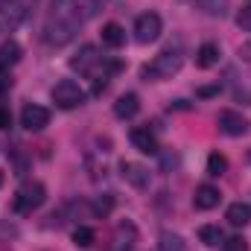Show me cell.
<instances>
[{
  "label": "cell",
  "instance_id": "6da1fadb",
  "mask_svg": "<svg viewBox=\"0 0 251 251\" xmlns=\"http://www.w3.org/2000/svg\"><path fill=\"white\" fill-rule=\"evenodd\" d=\"M181 64H184V56L178 53V50H164L161 56H155L152 62L146 64L143 70H140V76L149 82H164V79H173L178 70H181Z\"/></svg>",
  "mask_w": 251,
  "mask_h": 251
},
{
  "label": "cell",
  "instance_id": "7a4b0ae2",
  "mask_svg": "<svg viewBox=\"0 0 251 251\" xmlns=\"http://www.w3.org/2000/svg\"><path fill=\"white\" fill-rule=\"evenodd\" d=\"M44 201H47V187L41 181H26V184H21V190L15 193V210L24 213V216L32 213V210H38Z\"/></svg>",
  "mask_w": 251,
  "mask_h": 251
},
{
  "label": "cell",
  "instance_id": "3957f363",
  "mask_svg": "<svg viewBox=\"0 0 251 251\" xmlns=\"http://www.w3.org/2000/svg\"><path fill=\"white\" fill-rule=\"evenodd\" d=\"M88 100V94L79 88V82H73V79H62L56 88H53V102L64 108V111H70V108H79L82 102Z\"/></svg>",
  "mask_w": 251,
  "mask_h": 251
},
{
  "label": "cell",
  "instance_id": "277c9868",
  "mask_svg": "<svg viewBox=\"0 0 251 251\" xmlns=\"http://www.w3.org/2000/svg\"><path fill=\"white\" fill-rule=\"evenodd\" d=\"M161 29H164V21L158 12H143L137 21H134V41L137 44H152L161 38Z\"/></svg>",
  "mask_w": 251,
  "mask_h": 251
},
{
  "label": "cell",
  "instance_id": "5b68a950",
  "mask_svg": "<svg viewBox=\"0 0 251 251\" xmlns=\"http://www.w3.org/2000/svg\"><path fill=\"white\" fill-rule=\"evenodd\" d=\"M79 32V26L76 24H64V21H47V26H44V41L47 44H53V47H64L67 41H73V35Z\"/></svg>",
  "mask_w": 251,
  "mask_h": 251
},
{
  "label": "cell",
  "instance_id": "8992f818",
  "mask_svg": "<svg viewBox=\"0 0 251 251\" xmlns=\"http://www.w3.org/2000/svg\"><path fill=\"white\" fill-rule=\"evenodd\" d=\"M53 9H50V18L53 21H64V24H76V26H82V3L79 0H53L50 3Z\"/></svg>",
  "mask_w": 251,
  "mask_h": 251
},
{
  "label": "cell",
  "instance_id": "52a82bcc",
  "mask_svg": "<svg viewBox=\"0 0 251 251\" xmlns=\"http://www.w3.org/2000/svg\"><path fill=\"white\" fill-rule=\"evenodd\" d=\"M21 126H24L26 131H41V128L50 126V111H47L44 105L29 102V105H24V111H21Z\"/></svg>",
  "mask_w": 251,
  "mask_h": 251
},
{
  "label": "cell",
  "instance_id": "ba28073f",
  "mask_svg": "<svg viewBox=\"0 0 251 251\" xmlns=\"http://www.w3.org/2000/svg\"><path fill=\"white\" fill-rule=\"evenodd\" d=\"M26 15H29V3H24V0L6 3V6H0V26H6V29H18V26L26 21Z\"/></svg>",
  "mask_w": 251,
  "mask_h": 251
},
{
  "label": "cell",
  "instance_id": "9c48e42d",
  "mask_svg": "<svg viewBox=\"0 0 251 251\" xmlns=\"http://www.w3.org/2000/svg\"><path fill=\"white\" fill-rule=\"evenodd\" d=\"M216 123H219V128H222L228 137H243V134L249 131V120H246L240 111H219Z\"/></svg>",
  "mask_w": 251,
  "mask_h": 251
},
{
  "label": "cell",
  "instance_id": "30bf717a",
  "mask_svg": "<svg viewBox=\"0 0 251 251\" xmlns=\"http://www.w3.org/2000/svg\"><path fill=\"white\" fill-rule=\"evenodd\" d=\"M102 62H105V59L97 53V47L85 44V47L70 59V67H73V70H79V73H94V67H97V64H102Z\"/></svg>",
  "mask_w": 251,
  "mask_h": 251
},
{
  "label": "cell",
  "instance_id": "8fae6325",
  "mask_svg": "<svg viewBox=\"0 0 251 251\" xmlns=\"http://www.w3.org/2000/svg\"><path fill=\"white\" fill-rule=\"evenodd\" d=\"M120 173H123V178L131 184V187H137V190H146V187H149V170H146L143 164L123 161V164H120Z\"/></svg>",
  "mask_w": 251,
  "mask_h": 251
},
{
  "label": "cell",
  "instance_id": "7c38bea8",
  "mask_svg": "<svg viewBox=\"0 0 251 251\" xmlns=\"http://www.w3.org/2000/svg\"><path fill=\"white\" fill-rule=\"evenodd\" d=\"M219 201H222L219 187H213V184H199V187H196V196H193L196 210H213Z\"/></svg>",
  "mask_w": 251,
  "mask_h": 251
},
{
  "label": "cell",
  "instance_id": "4fadbf2b",
  "mask_svg": "<svg viewBox=\"0 0 251 251\" xmlns=\"http://www.w3.org/2000/svg\"><path fill=\"white\" fill-rule=\"evenodd\" d=\"M137 243V228L134 222H120L114 228V251H131Z\"/></svg>",
  "mask_w": 251,
  "mask_h": 251
},
{
  "label": "cell",
  "instance_id": "5bb4252c",
  "mask_svg": "<svg viewBox=\"0 0 251 251\" xmlns=\"http://www.w3.org/2000/svg\"><path fill=\"white\" fill-rule=\"evenodd\" d=\"M128 137H131L134 149H140L143 155H155V152H158V140H155V134H152L149 128H140V126H137V128H131Z\"/></svg>",
  "mask_w": 251,
  "mask_h": 251
},
{
  "label": "cell",
  "instance_id": "9a60e30c",
  "mask_svg": "<svg viewBox=\"0 0 251 251\" xmlns=\"http://www.w3.org/2000/svg\"><path fill=\"white\" fill-rule=\"evenodd\" d=\"M140 111V97L137 94H123V97H117V102H114V114L120 117V120H131L134 114Z\"/></svg>",
  "mask_w": 251,
  "mask_h": 251
},
{
  "label": "cell",
  "instance_id": "2e32d148",
  "mask_svg": "<svg viewBox=\"0 0 251 251\" xmlns=\"http://www.w3.org/2000/svg\"><path fill=\"white\" fill-rule=\"evenodd\" d=\"M225 219H228V225H234V228H246L251 222V207L246 201H234V204L228 207Z\"/></svg>",
  "mask_w": 251,
  "mask_h": 251
},
{
  "label": "cell",
  "instance_id": "e0dca14e",
  "mask_svg": "<svg viewBox=\"0 0 251 251\" xmlns=\"http://www.w3.org/2000/svg\"><path fill=\"white\" fill-rule=\"evenodd\" d=\"M219 47L213 44V41H207V44H201L199 50H196V67H201V70H207V67H213V64H219Z\"/></svg>",
  "mask_w": 251,
  "mask_h": 251
},
{
  "label": "cell",
  "instance_id": "ac0fdd59",
  "mask_svg": "<svg viewBox=\"0 0 251 251\" xmlns=\"http://www.w3.org/2000/svg\"><path fill=\"white\" fill-rule=\"evenodd\" d=\"M21 62V44L18 41H3L0 44V70H9V67H15V64Z\"/></svg>",
  "mask_w": 251,
  "mask_h": 251
},
{
  "label": "cell",
  "instance_id": "d6986e66",
  "mask_svg": "<svg viewBox=\"0 0 251 251\" xmlns=\"http://www.w3.org/2000/svg\"><path fill=\"white\" fill-rule=\"evenodd\" d=\"M102 44L111 47V50L123 47L126 44V29L120 24H105V26H102Z\"/></svg>",
  "mask_w": 251,
  "mask_h": 251
},
{
  "label": "cell",
  "instance_id": "ffe728a7",
  "mask_svg": "<svg viewBox=\"0 0 251 251\" xmlns=\"http://www.w3.org/2000/svg\"><path fill=\"white\" fill-rule=\"evenodd\" d=\"M225 170H228V158H225L222 152H210V155H207V176L219 178Z\"/></svg>",
  "mask_w": 251,
  "mask_h": 251
},
{
  "label": "cell",
  "instance_id": "44dd1931",
  "mask_svg": "<svg viewBox=\"0 0 251 251\" xmlns=\"http://www.w3.org/2000/svg\"><path fill=\"white\" fill-rule=\"evenodd\" d=\"M199 240H201L204 246H219L225 237H222V228H219V225H201V228H199Z\"/></svg>",
  "mask_w": 251,
  "mask_h": 251
},
{
  "label": "cell",
  "instance_id": "7402d4cb",
  "mask_svg": "<svg viewBox=\"0 0 251 251\" xmlns=\"http://www.w3.org/2000/svg\"><path fill=\"white\" fill-rule=\"evenodd\" d=\"M158 251H184V240L173 231H164L158 240Z\"/></svg>",
  "mask_w": 251,
  "mask_h": 251
},
{
  "label": "cell",
  "instance_id": "603a6c76",
  "mask_svg": "<svg viewBox=\"0 0 251 251\" xmlns=\"http://www.w3.org/2000/svg\"><path fill=\"white\" fill-rule=\"evenodd\" d=\"M73 246H76V249H91V246H94V231H91L88 225H79V228L73 231Z\"/></svg>",
  "mask_w": 251,
  "mask_h": 251
},
{
  "label": "cell",
  "instance_id": "cb8c5ba5",
  "mask_svg": "<svg viewBox=\"0 0 251 251\" xmlns=\"http://www.w3.org/2000/svg\"><path fill=\"white\" fill-rule=\"evenodd\" d=\"M201 3H204L207 15H219V18H222V15L228 12V3H231V0H201Z\"/></svg>",
  "mask_w": 251,
  "mask_h": 251
},
{
  "label": "cell",
  "instance_id": "d4e9b609",
  "mask_svg": "<svg viewBox=\"0 0 251 251\" xmlns=\"http://www.w3.org/2000/svg\"><path fill=\"white\" fill-rule=\"evenodd\" d=\"M237 26L246 29V32H251V3H246V6L237 12Z\"/></svg>",
  "mask_w": 251,
  "mask_h": 251
},
{
  "label": "cell",
  "instance_id": "484cf974",
  "mask_svg": "<svg viewBox=\"0 0 251 251\" xmlns=\"http://www.w3.org/2000/svg\"><path fill=\"white\" fill-rule=\"evenodd\" d=\"M111 207H114V199H111V196H100V199L94 201V210H97L100 216H108Z\"/></svg>",
  "mask_w": 251,
  "mask_h": 251
},
{
  "label": "cell",
  "instance_id": "4316f807",
  "mask_svg": "<svg viewBox=\"0 0 251 251\" xmlns=\"http://www.w3.org/2000/svg\"><path fill=\"white\" fill-rule=\"evenodd\" d=\"M222 251H249V243L243 237H231V240H222Z\"/></svg>",
  "mask_w": 251,
  "mask_h": 251
},
{
  "label": "cell",
  "instance_id": "83f0119b",
  "mask_svg": "<svg viewBox=\"0 0 251 251\" xmlns=\"http://www.w3.org/2000/svg\"><path fill=\"white\" fill-rule=\"evenodd\" d=\"M12 158H15L18 176H24V173H26V161H24V155H21V146H12Z\"/></svg>",
  "mask_w": 251,
  "mask_h": 251
},
{
  "label": "cell",
  "instance_id": "f1b7e54d",
  "mask_svg": "<svg viewBox=\"0 0 251 251\" xmlns=\"http://www.w3.org/2000/svg\"><path fill=\"white\" fill-rule=\"evenodd\" d=\"M9 126H12V114L6 108H0V128H9Z\"/></svg>",
  "mask_w": 251,
  "mask_h": 251
},
{
  "label": "cell",
  "instance_id": "f546056e",
  "mask_svg": "<svg viewBox=\"0 0 251 251\" xmlns=\"http://www.w3.org/2000/svg\"><path fill=\"white\" fill-rule=\"evenodd\" d=\"M240 59L243 62H251V44L246 41V44H240Z\"/></svg>",
  "mask_w": 251,
  "mask_h": 251
},
{
  "label": "cell",
  "instance_id": "4dcf8cb0",
  "mask_svg": "<svg viewBox=\"0 0 251 251\" xmlns=\"http://www.w3.org/2000/svg\"><path fill=\"white\" fill-rule=\"evenodd\" d=\"M216 91H219V88H201V91H199V94H201V97H213V94H216Z\"/></svg>",
  "mask_w": 251,
  "mask_h": 251
},
{
  "label": "cell",
  "instance_id": "1f68e13d",
  "mask_svg": "<svg viewBox=\"0 0 251 251\" xmlns=\"http://www.w3.org/2000/svg\"><path fill=\"white\" fill-rule=\"evenodd\" d=\"M0 187H3V173H0Z\"/></svg>",
  "mask_w": 251,
  "mask_h": 251
},
{
  "label": "cell",
  "instance_id": "d6a6232c",
  "mask_svg": "<svg viewBox=\"0 0 251 251\" xmlns=\"http://www.w3.org/2000/svg\"><path fill=\"white\" fill-rule=\"evenodd\" d=\"M249 164H251V152H249Z\"/></svg>",
  "mask_w": 251,
  "mask_h": 251
}]
</instances>
